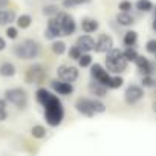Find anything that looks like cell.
Wrapping results in <instances>:
<instances>
[{"mask_svg": "<svg viewBox=\"0 0 156 156\" xmlns=\"http://www.w3.org/2000/svg\"><path fill=\"white\" fill-rule=\"evenodd\" d=\"M43 109H44V119H46V124L51 126V127H58L63 119H64V106L61 103V100L58 98L57 94L52 92V95L49 97V100L43 104Z\"/></svg>", "mask_w": 156, "mask_h": 156, "instance_id": "cell-1", "label": "cell"}, {"mask_svg": "<svg viewBox=\"0 0 156 156\" xmlns=\"http://www.w3.org/2000/svg\"><path fill=\"white\" fill-rule=\"evenodd\" d=\"M12 54L19 60H35L41 54V44L34 38H25L12 48Z\"/></svg>", "mask_w": 156, "mask_h": 156, "instance_id": "cell-2", "label": "cell"}, {"mask_svg": "<svg viewBox=\"0 0 156 156\" xmlns=\"http://www.w3.org/2000/svg\"><path fill=\"white\" fill-rule=\"evenodd\" d=\"M129 61L124 58L122 51L118 48H113L106 54V69L110 75H119L127 70Z\"/></svg>", "mask_w": 156, "mask_h": 156, "instance_id": "cell-3", "label": "cell"}, {"mask_svg": "<svg viewBox=\"0 0 156 156\" xmlns=\"http://www.w3.org/2000/svg\"><path fill=\"white\" fill-rule=\"evenodd\" d=\"M3 98L8 101V104H12L19 110H25L28 107V103H29L28 92L23 87H9V89H6Z\"/></svg>", "mask_w": 156, "mask_h": 156, "instance_id": "cell-4", "label": "cell"}, {"mask_svg": "<svg viewBox=\"0 0 156 156\" xmlns=\"http://www.w3.org/2000/svg\"><path fill=\"white\" fill-rule=\"evenodd\" d=\"M46 78H48V72L38 63L31 64L25 72V81L28 84H41V83H44Z\"/></svg>", "mask_w": 156, "mask_h": 156, "instance_id": "cell-5", "label": "cell"}, {"mask_svg": "<svg viewBox=\"0 0 156 156\" xmlns=\"http://www.w3.org/2000/svg\"><path fill=\"white\" fill-rule=\"evenodd\" d=\"M55 19L60 22V26H61V34L64 35V37H70V35H73L75 32H76V22H75V19L70 16V14H67V12H64V11H60L57 16H55Z\"/></svg>", "mask_w": 156, "mask_h": 156, "instance_id": "cell-6", "label": "cell"}, {"mask_svg": "<svg viewBox=\"0 0 156 156\" xmlns=\"http://www.w3.org/2000/svg\"><path fill=\"white\" fill-rule=\"evenodd\" d=\"M57 76L58 80L66 81V83H75L80 76V70L76 66H70V64H60L57 67Z\"/></svg>", "mask_w": 156, "mask_h": 156, "instance_id": "cell-7", "label": "cell"}, {"mask_svg": "<svg viewBox=\"0 0 156 156\" xmlns=\"http://www.w3.org/2000/svg\"><path fill=\"white\" fill-rule=\"evenodd\" d=\"M144 87L139 84H129L124 90V101L129 106H135L144 100Z\"/></svg>", "mask_w": 156, "mask_h": 156, "instance_id": "cell-8", "label": "cell"}, {"mask_svg": "<svg viewBox=\"0 0 156 156\" xmlns=\"http://www.w3.org/2000/svg\"><path fill=\"white\" fill-rule=\"evenodd\" d=\"M110 73L107 72V69L104 66H101L100 63H95L90 66V78H92V81H97V83H101L107 87V83L110 80Z\"/></svg>", "mask_w": 156, "mask_h": 156, "instance_id": "cell-9", "label": "cell"}, {"mask_svg": "<svg viewBox=\"0 0 156 156\" xmlns=\"http://www.w3.org/2000/svg\"><path fill=\"white\" fill-rule=\"evenodd\" d=\"M113 49V37L107 32L100 34L95 40V52L98 54H107Z\"/></svg>", "mask_w": 156, "mask_h": 156, "instance_id": "cell-10", "label": "cell"}, {"mask_svg": "<svg viewBox=\"0 0 156 156\" xmlns=\"http://www.w3.org/2000/svg\"><path fill=\"white\" fill-rule=\"evenodd\" d=\"M135 64H136V69H138V72H139L142 76H145V75H154L156 64H154V63H151V61H150L147 57H144V55H139V57L136 58Z\"/></svg>", "mask_w": 156, "mask_h": 156, "instance_id": "cell-11", "label": "cell"}, {"mask_svg": "<svg viewBox=\"0 0 156 156\" xmlns=\"http://www.w3.org/2000/svg\"><path fill=\"white\" fill-rule=\"evenodd\" d=\"M75 109L76 112L83 115V116H87V118H92L95 116V112L92 109V104H90V98L87 97H80L76 101H75Z\"/></svg>", "mask_w": 156, "mask_h": 156, "instance_id": "cell-12", "label": "cell"}, {"mask_svg": "<svg viewBox=\"0 0 156 156\" xmlns=\"http://www.w3.org/2000/svg\"><path fill=\"white\" fill-rule=\"evenodd\" d=\"M61 26H60V22L52 17L48 20V25H46V29H44V37L48 40H58V37H61Z\"/></svg>", "mask_w": 156, "mask_h": 156, "instance_id": "cell-13", "label": "cell"}, {"mask_svg": "<svg viewBox=\"0 0 156 156\" xmlns=\"http://www.w3.org/2000/svg\"><path fill=\"white\" fill-rule=\"evenodd\" d=\"M51 89L54 90V94L61 95V97H69L70 94H73V84L61 81V80H58V78L51 81Z\"/></svg>", "mask_w": 156, "mask_h": 156, "instance_id": "cell-14", "label": "cell"}, {"mask_svg": "<svg viewBox=\"0 0 156 156\" xmlns=\"http://www.w3.org/2000/svg\"><path fill=\"white\" fill-rule=\"evenodd\" d=\"M78 48H80L84 54H90L92 51H95V38L90 35V34H83L76 38V43H75Z\"/></svg>", "mask_w": 156, "mask_h": 156, "instance_id": "cell-15", "label": "cell"}, {"mask_svg": "<svg viewBox=\"0 0 156 156\" xmlns=\"http://www.w3.org/2000/svg\"><path fill=\"white\" fill-rule=\"evenodd\" d=\"M80 28L84 34H94L100 29V22L92 17H83L80 22Z\"/></svg>", "mask_w": 156, "mask_h": 156, "instance_id": "cell-16", "label": "cell"}, {"mask_svg": "<svg viewBox=\"0 0 156 156\" xmlns=\"http://www.w3.org/2000/svg\"><path fill=\"white\" fill-rule=\"evenodd\" d=\"M107 87L104 86V84H101V83H97V81H90L89 83V92H90V95H94V98H104V97H107Z\"/></svg>", "mask_w": 156, "mask_h": 156, "instance_id": "cell-17", "label": "cell"}, {"mask_svg": "<svg viewBox=\"0 0 156 156\" xmlns=\"http://www.w3.org/2000/svg\"><path fill=\"white\" fill-rule=\"evenodd\" d=\"M17 19L16 11L12 9H0V26H9L11 23H14Z\"/></svg>", "mask_w": 156, "mask_h": 156, "instance_id": "cell-18", "label": "cell"}, {"mask_svg": "<svg viewBox=\"0 0 156 156\" xmlns=\"http://www.w3.org/2000/svg\"><path fill=\"white\" fill-rule=\"evenodd\" d=\"M115 20L119 26H124V28H130L135 25V17L132 12H118Z\"/></svg>", "mask_w": 156, "mask_h": 156, "instance_id": "cell-19", "label": "cell"}, {"mask_svg": "<svg viewBox=\"0 0 156 156\" xmlns=\"http://www.w3.org/2000/svg\"><path fill=\"white\" fill-rule=\"evenodd\" d=\"M17 73V67L11 61H3L0 63V76L3 78H12Z\"/></svg>", "mask_w": 156, "mask_h": 156, "instance_id": "cell-20", "label": "cell"}, {"mask_svg": "<svg viewBox=\"0 0 156 156\" xmlns=\"http://www.w3.org/2000/svg\"><path fill=\"white\" fill-rule=\"evenodd\" d=\"M122 43L126 48H135L136 43H138V32L133 31V29H129L124 32V37H122Z\"/></svg>", "mask_w": 156, "mask_h": 156, "instance_id": "cell-21", "label": "cell"}, {"mask_svg": "<svg viewBox=\"0 0 156 156\" xmlns=\"http://www.w3.org/2000/svg\"><path fill=\"white\" fill-rule=\"evenodd\" d=\"M133 6L139 11V12H150L154 9V3L151 0H136L133 3Z\"/></svg>", "mask_w": 156, "mask_h": 156, "instance_id": "cell-22", "label": "cell"}, {"mask_svg": "<svg viewBox=\"0 0 156 156\" xmlns=\"http://www.w3.org/2000/svg\"><path fill=\"white\" fill-rule=\"evenodd\" d=\"M16 25H17L19 29H28L32 25V17L29 14H20L16 19Z\"/></svg>", "mask_w": 156, "mask_h": 156, "instance_id": "cell-23", "label": "cell"}, {"mask_svg": "<svg viewBox=\"0 0 156 156\" xmlns=\"http://www.w3.org/2000/svg\"><path fill=\"white\" fill-rule=\"evenodd\" d=\"M51 95H52V92H51L49 89H46V87H38V89L35 90V100H37V103L41 104V106L49 100Z\"/></svg>", "mask_w": 156, "mask_h": 156, "instance_id": "cell-24", "label": "cell"}, {"mask_svg": "<svg viewBox=\"0 0 156 156\" xmlns=\"http://www.w3.org/2000/svg\"><path fill=\"white\" fill-rule=\"evenodd\" d=\"M51 49L55 55H63L66 51H67V44L61 40H54L52 44H51Z\"/></svg>", "mask_w": 156, "mask_h": 156, "instance_id": "cell-25", "label": "cell"}, {"mask_svg": "<svg viewBox=\"0 0 156 156\" xmlns=\"http://www.w3.org/2000/svg\"><path fill=\"white\" fill-rule=\"evenodd\" d=\"M31 136L35 139H43L46 138V127L41 124H35L31 127Z\"/></svg>", "mask_w": 156, "mask_h": 156, "instance_id": "cell-26", "label": "cell"}, {"mask_svg": "<svg viewBox=\"0 0 156 156\" xmlns=\"http://www.w3.org/2000/svg\"><path fill=\"white\" fill-rule=\"evenodd\" d=\"M122 86H124V78L119 76V75H112L110 80H109V83H107V89H112V90L119 89V87H122Z\"/></svg>", "mask_w": 156, "mask_h": 156, "instance_id": "cell-27", "label": "cell"}, {"mask_svg": "<svg viewBox=\"0 0 156 156\" xmlns=\"http://www.w3.org/2000/svg\"><path fill=\"white\" fill-rule=\"evenodd\" d=\"M60 12V9H58V6L57 5H44L43 8H41V14L44 16V17H48V19H52V17H55L57 14Z\"/></svg>", "mask_w": 156, "mask_h": 156, "instance_id": "cell-28", "label": "cell"}, {"mask_svg": "<svg viewBox=\"0 0 156 156\" xmlns=\"http://www.w3.org/2000/svg\"><path fill=\"white\" fill-rule=\"evenodd\" d=\"M122 55H124V58H126L129 63H135L136 58L139 57V54H138V51H136L135 48H126V49L122 51Z\"/></svg>", "mask_w": 156, "mask_h": 156, "instance_id": "cell-29", "label": "cell"}, {"mask_svg": "<svg viewBox=\"0 0 156 156\" xmlns=\"http://www.w3.org/2000/svg\"><path fill=\"white\" fill-rule=\"evenodd\" d=\"M90 104H92V109H94V112H95V115L97 113H104L106 112V104L100 100V98H90Z\"/></svg>", "mask_w": 156, "mask_h": 156, "instance_id": "cell-30", "label": "cell"}, {"mask_svg": "<svg viewBox=\"0 0 156 156\" xmlns=\"http://www.w3.org/2000/svg\"><path fill=\"white\" fill-rule=\"evenodd\" d=\"M94 64V58H92V55L90 54H83L81 57H80V60H78V67H90Z\"/></svg>", "mask_w": 156, "mask_h": 156, "instance_id": "cell-31", "label": "cell"}, {"mask_svg": "<svg viewBox=\"0 0 156 156\" xmlns=\"http://www.w3.org/2000/svg\"><path fill=\"white\" fill-rule=\"evenodd\" d=\"M141 86L144 89H151V87H156V78L153 75H145L142 76V80H141Z\"/></svg>", "mask_w": 156, "mask_h": 156, "instance_id": "cell-32", "label": "cell"}, {"mask_svg": "<svg viewBox=\"0 0 156 156\" xmlns=\"http://www.w3.org/2000/svg\"><path fill=\"white\" fill-rule=\"evenodd\" d=\"M67 54H69V58H70V60H75V61H78V60H80V57H81L84 52H83L80 48H78L76 44H73V46H70V48H69Z\"/></svg>", "mask_w": 156, "mask_h": 156, "instance_id": "cell-33", "label": "cell"}, {"mask_svg": "<svg viewBox=\"0 0 156 156\" xmlns=\"http://www.w3.org/2000/svg\"><path fill=\"white\" fill-rule=\"evenodd\" d=\"M118 9H119V12H130L133 9V3L130 0H121L118 3Z\"/></svg>", "mask_w": 156, "mask_h": 156, "instance_id": "cell-34", "label": "cell"}, {"mask_svg": "<svg viewBox=\"0 0 156 156\" xmlns=\"http://www.w3.org/2000/svg\"><path fill=\"white\" fill-rule=\"evenodd\" d=\"M5 34H6V37H8L9 40H17V38H19V28H17V26L9 25V26L6 28Z\"/></svg>", "mask_w": 156, "mask_h": 156, "instance_id": "cell-35", "label": "cell"}, {"mask_svg": "<svg viewBox=\"0 0 156 156\" xmlns=\"http://www.w3.org/2000/svg\"><path fill=\"white\" fill-rule=\"evenodd\" d=\"M145 51L148 52V54H156V38H150V40H147V43H145Z\"/></svg>", "mask_w": 156, "mask_h": 156, "instance_id": "cell-36", "label": "cell"}, {"mask_svg": "<svg viewBox=\"0 0 156 156\" xmlns=\"http://www.w3.org/2000/svg\"><path fill=\"white\" fill-rule=\"evenodd\" d=\"M61 5H63V8H66V9L75 8V3H73V0H61Z\"/></svg>", "mask_w": 156, "mask_h": 156, "instance_id": "cell-37", "label": "cell"}, {"mask_svg": "<svg viewBox=\"0 0 156 156\" xmlns=\"http://www.w3.org/2000/svg\"><path fill=\"white\" fill-rule=\"evenodd\" d=\"M8 107V101L5 98H0V110H6Z\"/></svg>", "mask_w": 156, "mask_h": 156, "instance_id": "cell-38", "label": "cell"}, {"mask_svg": "<svg viewBox=\"0 0 156 156\" xmlns=\"http://www.w3.org/2000/svg\"><path fill=\"white\" fill-rule=\"evenodd\" d=\"M8 119V110H0V122Z\"/></svg>", "mask_w": 156, "mask_h": 156, "instance_id": "cell-39", "label": "cell"}, {"mask_svg": "<svg viewBox=\"0 0 156 156\" xmlns=\"http://www.w3.org/2000/svg\"><path fill=\"white\" fill-rule=\"evenodd\" d=\"M92 0H73V3H75V6H78V5H87V3H90Z\"/></svg>", "mask_w": 156, "mask_h": 156, "instance_id": "cell-40", "label": "cell"}, {"mask_svg": "<svg viewBox=\"0 0 156 156\" xmlns=\"http://www.w3.org/2000/svg\"><path fill=\"white\" fill-rule=\"evenodd\" d=\"M6 46H8V44H6V40H5L3 37H0V52L5 51V49H6Z\"/></svg>", "mask_w": 156, "mask_h": 156, "instance_id": "cell-41", "label": "cell"}, {"mask_svg": "<svg viewBox=\"0 0 156 156\" xmlns=\"http://www.w3.org/2000/svg\"><path fill=\"white\" fill-rule=\"evenodd\" d=\"M9 3V0H0V9H5Z\"/></svg>", "mask_w": 156, "mask_h": 156, "instance_id": "cell-42", "label": "cell"}, {"mask_svg": "<svg viewBox=\"0 0 156 156\" xmlns=\"http://www.w3.org/2000/svg\"><path fill=\"white\" fill-rule=\"evenodd\" d=\"M151 28H153V31L156 32V17L153 19V23H151Z\"/></svg>", "mask_w": 156, "mask_h": 156, "instance_id": "cell-43", "label": "cell"}, {"mask_svg": "<svg viewBox=\"0 0 156 156\" xmlns=\"http://www.w3.org/2000/svg\"><path fill=\"white\" fill-rule=\"evenodd\" d=\"M153 110H154V112H156V101H154V103H153Z\"/></svg>", "mask_w": 156, "mask_h": 156, "instance_id": "cell-44", "label": "cell"}, {"mask_svg": "<svg viewBox=\"0 0 156 156\" xmlns=\"http://www.w3.org/2000/svg\"><path fill=\"white\" fill-rule=\"evenodd\" d=\"M153 12H154V17H156V6H154V9H153Z\"/></svg>", "mask_w": 156, "mask_h": 156, "instance_id": "cell-45", "label": "cell"}, {"mask_svg": "<svg viewBox=\"0 0 156 156\" xmlns=\"http://www.w3.org/2000/svg\"><path fill=\"white\" fill-rule=\"evenodd\" d=\"M154 57H156V54H154Z\"/></svg>", "mask_w": 156, "mask_h": 156, "instance_id": "cell-46", "label": "cell"}]
</instances>
